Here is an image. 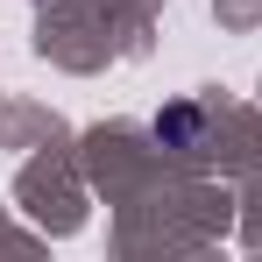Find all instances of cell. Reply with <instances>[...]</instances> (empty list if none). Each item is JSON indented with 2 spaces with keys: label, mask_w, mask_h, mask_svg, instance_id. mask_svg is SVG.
I'll return each mask as SVG.
<instances>
[{
  "label": "cell",
  "mask_w": 262,
  "mask_h": 262,
  "mask_svg": "<svg viewBox=\"0 0 262 262\" xmlns=\"http://www.w3.org/2000/svg\"><path fill=\"white\" fill-rule=\"evenodd\" d=\"M156 142H163V149H199V142H206V114H199V106H163V114H156Z\"/></svg>",
  "instance_id": "1"
}]
</instances>
